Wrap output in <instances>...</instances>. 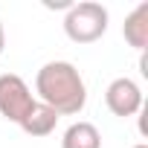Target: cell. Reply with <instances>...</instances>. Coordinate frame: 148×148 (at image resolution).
<instances>
[{"label": "cell", "mask_w": 148, "mask_h": 148, "mask_svg": "<svg viewBox=\"0 0 148 148\" xmlns=\"http://www.w3.org/2000/svg\"><path fill=\"white\" fill-rule=\"evenodd\" d=\"M134 148H148V145H145V142H139V145H134Z\"/></svg>", "instance_id": "obj_9"}, {"label": "cell", "mask_w": 148, "mask_h": 148, "mask_svg": "<svg viewBox=\"0 0 148 148\" xmlns=\"http://www.w3.org/2000/svg\"><path fill=\"white\" fill-rule=\"evenodd\" d=\"M3 49H6V32H3V23H0V55H3Z\"/></svg>", "instance_id": "obj_8"}, {"label": "cell", "mask_w": 148, "mask_h": 148, "mask_svg": "<svg viewBox=\"0 0 148 148\" xmlns=\"http://www.w3.org/2000/svg\"><path fill=\"white\" fill-rule=\"evenodd\" d=\"M61 148H102V134L93 122H73L61 136Z\"/></svg>", "instance_id": "obj_7"}, {"label": "cell", "mask_w": 148, "mask_h": 148, "mask_svg": "<svg viewBox=\"0 0 148 148\" xmlns=\"http://www.w3.org/2000/svg\"><path fill=\"white\" fill-rule=\"evenodd\" d=\"M58 125V113L52 108H47L44 102H35L29 108V113L21 119V128L29 134V136H49Z\"/></svg>", "instance_id": "obj_5"}, {"label": "cell", "mask_w": 148, "mask_h": 148, "mask_svg": "<svg viewBox=\"0 0 148 148\" xmlns=\"http://www.w3.org/2000/svg\"><path fill=\"white\" fill-rule=\"evenodd\" d=\"M35 93L58 116L82 113L84 105H87L84 79H82V73L70 61H49V64H44L38 70V76H35Z\"/></svg>", "instance_id": "obj_1"}, {"label": "cell", "mask_w": 148, "mask_h": 148, "mask_svg": "<svg viewBox=\"0 0 148 148\" xmlns=\"http://www.w3.org/2000/svg\"><path fill=\"white\" fill-rule=\"evenodd\" d=\"M105 102H108V108H110L113 116L128 119V116H136V113L142 110V90H139V84H136L134 79L119 76V79H113V82L108 84Z\"/></svg>", "instance_id": "obj_4"}, {"label": "cell", "mask_w": 148, "mask_h": 148, "mask_svg": "<svg viewBox=\"0 0 148 148\" xmlns=\"http://www.w3.org/2000/svg\"><path fill=\"white\" fill-rule=\"evenodd\" d=\"M64 32L76 44H93L108 32V9L102 3L84 0V3H73L64 18Z\"/></svg>", "instance_id": "obj_2"}, {"label": "cell", "mask_w": 148, "mask_h": 148, "mask_svg": "<svg viewBox=\"0 0 148 148\" xmlns=\"http://www.w3.org/2000/svg\"><path fill=\"white\" fill-rule=\"evenodd\" d=\"M122 35L134 49H145L148 47V3H139L122 23Z\"/></svg>", "instance_id": "obj_6"}, {"label": "cell", "mask_w": 148, "mask_h": 148, "mask_svg": "<svg viewBox=\"0 0 148 148\" xmlns=\"http://www.w3.org/2000/svg\"><path fill=\"white\" fill-rule=\"evenodd\" d=\"M35 105L29 84L18 76V73H3L0 76V116L21 125V119L29 113V108Z\"/></svg>", "instance_id": "obj_3"}]
</instances>
